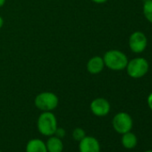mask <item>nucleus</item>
Returning a JSON list of instances; mask_svg holds the SVG:
<instances>
[{
  "label": "nucleus",
  "mask_w": 152,
  "mask_h": 152,
  "mask_svg": "<svg viewBox=\"0 0 152 152\" xmlns=\"http://www.w3.org/2000/svg\"><path fill=\"white\" fill-rule=\"evenodd\" d=\"M3 25H4V19L0 16V29L3 27Z\"/></svg>",
  "instance_id": "a211bd4d"
},
{
  "label": "nucleus",
  "mask_w": 152,
  "mask_h": 152,
  "mask_svg": "<svg viewBox=\"0 0 152 152\" xmlns=\"http://www.w3.org/2000/svg\"><path fill=\"white\" fill-rule=\"evenodd\" d=\"M72 138L75 140L80 141V140H82L86 136V132H85V131L83 128L77 127V128H75L72 131Z\"/></svg>",
  "instance_id": "4468645a"
},
{
  "label": "nucleus",
  "mask_w": 152,
  "mask_h": 152,
  "mask_svg": "<svg viewBox=\"0 0 152 152\" xmlns=\"http://www.w3.org/2000/svg\"><path fill=\"white\" fill-rule=\"evenodd\" d=\"M143 15L145 18L152 23V0H147L143 5Z\"/></svg>",
  "instance_id": "ddd939ff"
},
{
  "label": "nucleus",
  "mask_w": 152,
  "mask_h": 152,
  "mask_svg": "<svg viewBox=\"0 0 152 152\" xmlns=\"http://www.w3.org/2000/svg\"><path fill=\"white\" fill-rule=\"evenodd\" d=\"M105 66L112 71H122L126 68L128 64L127 56L117 49H110L107 51L103 56Z\"/></svg>",
  "instance_id": "f257e3e1"
},
{
  "label": "nucleus",
  "mask_w": 152,
  "mask_h": 152,
  "mask_svg": "<svg viewBox=\"0 0 152 152\" xmlns=\"http://www.w3.org/2000/svg\"><path fill=\"white\" fill-rule=\"evenodd\" d=\"M149 64L148 62L143 57H136L128 61L126 65V72L127 74L131 78L139 79L143 77L148 72Z\"/></svg>",
  "instance_id": "20e7f679"
},
{
  "label": "nucleus",
  "mask_w": 152,
  "mask_h": 152,
  "mask_svg": "<svg viewBox=\"0 0 152 152\" xmlns=\"http://www.w3.org/2000/svg\"><path fill=\"white\" fill-rule=\"evenodd\" d=\"M147 102H148V106L149 109L152 111V92L148 95V99H147Z\"/></svg>",
  "instance_id": "dca6fc26"
},
{
  "label": "nucleus",
  "mask_w": 152,
  "mask_h": 152,
  "mask_svg": "<svg viewBox=\"0 0 152 152\" xmlns=\"http://www.w3.org/2000/svg\"><path fill=\"white\" fill-rule=\"evenodd\" d=\"M91 113L99 117L106 116L110 112V103L104 98H97L93 99L90 105Z\"/></svg>",
  "instance_id": "0eeeda50"
},
{
  "label": "nucleus",
  "mask_w": 152,
  "mask_h": 152,
  "mask_svg": "<svg viewBox=\"0 0 152 152\" xmlns=\"http://www.w3.org/2000/svg\"><path fill=\"white\" fill-rule=\"evenodd\" d=\"M26 152H48L46 143L40 139H31L27 142Z\"/></svg>",
  "instance_id": "9d476101"
},
{
  "label": "nucleus",
  "mask_w": 152,
  "mask_h": 152,
  "mask_svg": "<svg viewBox=\"0 0 152 152\" xmlns=\"http://www.w3.org/2000/svg\"><path fill=\"white\" fill-rule=\"evenodd\" d=\"M54 135L56 136V137H58V138H60V139H63V138L65 136V130H64V128L57 127Z\"/></svg>",
  "instance_id": "2eb2a0df"
},
{
  "label": "nucleus",
  "mask_w": 152,
  "mask_h": 152,
  "mask_svg": "<svg viewBox=\"0 0 152 152\" xmlns=\"http://www.w3.org/2000/svg\"><path fill=\"white\" fill-rule=\"evenodd\" d=\"M91 1L95 4H104V3L107 2L108 0H91Z\"/></svg>",
  "instance_id": "f3484780"
},
{
  "label": "nucleus",
  "mask_w": 152,
  "mask_h": 152,
  "mask_svg": "<svg viewBox=\"0 0 152 152\" xmlns=\"http://www.w3.org/2000/svg\"><path fill=\"white\" fill-rule=\"evenodd\" d=\"M144 152H152V150H146V151H144Z\"/></svg>",
  "instance_id": "aec40b11"
},
{
  "label": "nucleus",
  "mask_w": 152,
  "mask_h": 152,
  "mask_svg": "<svg viewBox=\"0 0 152 152\" xmlns=\"http://www.w3.org/2000/svg\"><path fill=\"white\" fill-rule=\"evenodd\" d=\"M37 127L40 134L43 136H52L55 134L57 126V120L52 112H42L38 120Z\"/></svg>",
  "instance_id": "f03ea898"
},
{
  "label": "nucleus",
  "mask_w": 152,
  "mask_h": 152,
  "mask_svg": "<svg viewBox=\"0 0 152 152\" xmlns=\"http://www.w3.org/2000/svg\"><path fill=\"white\" fill-rule=\"evenodd\" d=\"M80 152H100L99 141L92 136H85L79 141Z\"/></svg>",
  "instance_id": "6e6552de"
},
{
  "label": "nucleus",
  "mask_w": 152,
  "mask_h": 152,
  "mask_svg": "<svg viewBox=\"0 0 152 152\" xmlns=\"http://www.w3.org/2000/svg\"><path fill=\"white\" fill-rule=\"evenodd\" d=\"M148 46L146 35L141 31H134L129 38V48L136 54L142 53Z\"/></svg>",
  "instance_id": "423d86ee"
},
{
  "label": "nucleus",
  "mask_w": 152,
  "mask_h": 152,
  "mask_svg": "<svg viewBox=\"0 0 152 152\" xmlns=\"http://www.w3.org/2000/svg\"><path fill=\"white\" fill-rule=\"evenodd\" d=\"M104 67H105V63L103 57L99 56H94L91 58H90L86 65L87 71L91 74H94V75L100 73L103 71Z\"/></svg>",
  "instance_id": "1a4fd4ad"
},
{
  "label": "nucleus",
  "mask_w": 152,
  "mask_h": 152,
  "mask_svg": "<svg viewBox=\"0 0 152 152\" xmlns=\"http://www.w3.org/2000/svg\"><path fill=\"white\" fill-rule=\"evenodd\" d=\"M112 125L117 133L124 134L125 132H131L133 125L132 118L128 113L119 112L114 116L112 120Z\"/></svg>",
  "instance_id": "39448f33"
},
{
  "label": "nucleus",
  "mask_w": 152,
  "mask_h": 152,
  "mask_svg": "<svg viewBox=\"0 0 152 152\" xmlns=\"http://www.w3.org/2000/svg\"><path fill=\"white\" fill-rule=\"evenodd\" d=\"M46 147L48 152H63L64 149V143L62 139L52 135L49 136L48 140L46 142Z\"/></svg>",
  "instance_id": "9b49d317"
},
{
  "label": "nucleus",
  "mask_w": 152,
  "mask_h": 152,
  "mask_svg": "<svg viewBox=\"0 0 152 152\" xmlns=\"http://www.w3.org/2000/svg\"><path fill=\"white\" fill-rule=\"evenodd\" d=\"M0 152H2V151H1V150H0Z\"/></svg>",
  "instance_id": "412c9836"
},
{
  "label": "nucleus",
  "mask_w": 152,
  "mask_h": 152,
  "mask_svg": "<svg viewBox=\"0 0 152 152\" xmlns=\"http://www.w3.org/2000/svg\"><path fill=\"white\" fill-rule=\"evenodd\" d=\"M6 1H7V0H0V8H1L6 4Z\"/></svg>",
  "instance_id": "6ab92c4d"
},
{
  "label": "nucleus",
  "mask_w": 152,
  "mask_h": 152,
  "mask_svg": "<svg viewBox=\"0 0 152 152\" xmlns=\"http://www.w3.org/2000/svg\"><path fill=\"white\" fill-rule=\"evenodd\" d=\"M122 145L127 148V149H132L136 147L137 143H138V139L136 137V135L132 132H125L124 134H122Z\"/></svg>",
  "instance_id": "f8f14e48"
},
{
  "label": "nucleus",
  "mask_w": 152,
  "mask_h": 152,
  "mask_svg": "<svg viewBox=\"0 0 152 152\" xmlns=\"http://www.w3.org/2000/svg\"><path fill=\"white\" fill-rule=\"evenodd\" d=\"M59 103V99L54 92L43 91L39 93L34 99L35 107L42 112H52Z\"/></svg>",
  "instance_id": "7ed1b4c3"
}]
</instances>
